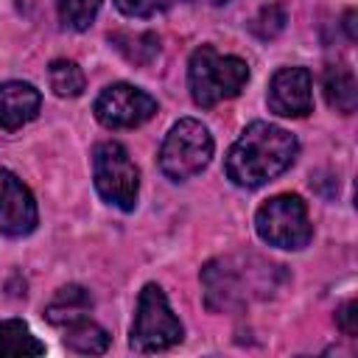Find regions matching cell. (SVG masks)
Masks as SVG:
<instances>
[{"instance_id": "obj_1", "label": "cell", "mask_w": 358, "mask_h": 358, "mask_svg": "<svg viewBox=\"0 0 358 358\" xmlns=\"http://www.w3.org/2000/svg\"><path fill=\"white\" fill-rule=\"evenodd\" d=\"M296 154L299 143L288 129L255 120L227 151L224 171L238 187H260L285 173L294 165Z\"/></svg>"}, {"instance_id": "obj_2", "label": "cell", "mask_w": 358, "mask_h": 358, "mask_svg": "<svg viewBox=\"0 0 358 358\" xmlns=\"http://www.w3.org/2000/svg\"><path fill=\"white\" fill-rule=\"evenodd\" d=\"M280 266L263 263L257 257H215L201 268L204 302L210 310H232L246 305L252 296H266L271 277Z\"/></svg>"}, {"instance_id": "obj_3", "label": "cell", "mask_w": 358, "mask_h": 358, "mask_svg": "<svg viewBox=\"0 0 358 358\" xmlns=\"http://www.w3.org/2000/svg\"><path fill=\"white\" fill-rule=\"evenodd\" d=\"M249 81V64L241 56H224L213 45H199L187 62V87L196 106L210 109L241 95Z\"/></svg>"}, {"instance_id": "obj_4", "label": "cell", "mask_w": 358, "mask_h": 358, "mask_svg": "<svg viewBox=\"0 0 358 358\" xmlns=\"http://www.w3.org/2000/svg\"><path fill=\"white\" fill-rule=\"evenodd\" d=\"M185 336L182 322L168 305L165 291L157 282H145L137 296V310L129 333V344L137 352H159L179 344Z\"/></svg>"}, {"instance_id": "obj_5", "label": "cell", "mask_w": 358, "mask_h": 358, "mask_svg": "<svg viewBox=\"0 0 358 358\" xmlns=\"http://www.w3.org/2000/svg\"><path fill=\"white\" fill-rule=\"evenodd\" d=\"M213 159V134L201 120L182 117L171 126L159 148V168L168 179L185 182L201 173Z\"/></svg>"}, {"instance_id": "obj_6", "label": "cell", "mask_w": 358, "mask_h": 358, "mask_svg": "<svg viewBox=\"0 0 358 358\" xmlns=\"http://www.w3.org/2000/svg\"><path fill=\"white\" fill-rule=\"evenodd\" d=\"M255 229L260 241L277 249H305L313 238L308 204L294 193H280L263 201L255 213Z\"/></svg>"}, {"instance_id": "obj_7", "label": "cell", "mask_w": 358, "mask_h": 358, "mask_svg": "<svg viewBox=\"0 0 358 358\" xmlns=\"http://www.w3.org/2000/svg\"><path fill=\"white\" fill-rule=\"evenodd\" d=\"M92 176H95V190L106 204L123 213L134 210L137 196H140V171L120 143L106 140L95 145Z\"/></svg>"}, {"instance_id": "obj_8", "label": "cell", "mask_w": 358, "mask_h": 358, "mask_svg": "<svg viewBox=\"0 0 358 358\" xmlns=\"http://www.w3.org/2000/svg\"><path fill=\"white\" fill-rule=\"evenodd\" d=\"M157 101L134 87V84H109L106 90H101V95L95 98V117L101 126L106 129H134V126H143L145 120H151L157 115Z\"/></svg>"}, {"instance_id": "obj_9", "label": "cell", "mask_w": 358, "mask_h": 358, "mask_svg": "<svg viewBox=\"0 0 358 358\" xmlns=\"http://www.w3.org/2000/svg\"><path fill=\"white\" fill-rule=\"evenodd\" d=\"M36 224L39 210L31 190L14 171L0 168V232L8 238H25L36 229Z\"/></svg>"}, {"instance_id": "obj_10", "label": "cell", "mask_w": 358, "mask_h": 358, "mask_svg": "<svg viewBox=\"0 0 358 358\" xmlns=\"http://www.w3.org/2000/svg\"><path fill=\"white\" fill-rule=\"evenodd\" d=\"M266 101L280 117H305L313 109V78L308 67H280L268 81Z\"/></svg>"}, {"instance_id": "obj_11", "label": "cell", "mask_w": 358, "mask_h": 358, "mask_svg": "<svg viewBox=\"0 0 358 358\" xmlns=\"http://www.w3.org/2000/svg\"><path fill=\"white\" fill-rule=\"evenodd\" d=\"M42 95L28 81H3L0 84V126L14 131L31 123L39 115Z\"/></svg>"}, {"instance_id": "obj_12", "label": "cell", "mask_w": 358, "mask_h": 358, "mask_svg": "<svg viewBox=\"0 0 358 358\" xmlns=\"http://www.w3.org/2000/svg\"><path fill=\"white\" fill-rule=\"evenodd\" d=\"M322 90H324V101L330 109H336L341 115L355 112L358 84H355V76L347 64H327L324 76H322Z\"/></svg>"}, {"instance_id": "obj_13", "label": "cell", "mask_w": 358, "mask_h": 358, "mask_svg": "<svg viewBox=\"0 0 358 358\" xmlns=\"http://www.w3.org/2000/svg\"><path fill=\"white\" fill-rule=\"evenodd\" d=\"M92 310V296H90V291L84 288V285H64V288H59L56 291V296L48 302V308H45V319L50 322V324H59V327H64V324H70V322H76V319H81V316H87Z\"/></svg>"}, {"instance_id": "obj_14", "label": "cell", "mask_w": 358, "mask_h": 358, "mask_svg": "<svg viewBox=\"0 0 358 358\" xmlns=\"http://www.w3.org/2000/svg\"><path fill=\"white\" fill-rule=\"evenodd\" d=\"M45 344L31 333V327L20 319H3L0 322V355L6 358H25V355H42Z\"/></svg>"}, {"instance_id": "obj_15", "label": "cell", "mask_w": 358, "mask_h": 358, "mask_svg": "<svg viewBox=\"0 0 358 358\" xmlns=\"http://www.w3.org/2000/svg\"><path fill=\"white\" fill-rule=\"evenodd\" d=\"M109 42L131 62V64H151L159 56V36L154 31H115L109 36Z\"/></svg>"}, {"instance_id": "obj_16", "label": "cell", "mask_w": 358, "mask_h": 358, "mask_svg": "<svg viewBox=\"0 0 358 358\" xmlns=\"http://www.w3.org/2000/svg\"><path fill=\"white\" fill-rule=\"evenodd\" d=\"M64 344H67L70 350H76V352L98 355V352H106V347H109V333H106L98 322L81 316V319L64 324Z\"/></svg>"}, {"instance_id": "obj_17", "label": "cell", "mask_w": 358, "mask_h": 358, "mask_svg": "<svg viewBox=\"0 0 358 358\" xmlns=\"http://www.w3.org/2000/svg\"><path fill=\"white\" fill-rule=\"evenodd\" d=\"M48 78H50V90L59 95V98H78L87 87V78H84V70L70 62V59H56L50 62L48 67Z\"/></svg>"}, {"instance_id": "obj_18", "label": "cell", "mask_w": 358, "mask_h": 358, "mask_svg": "<svg viewBox=\"0 0 358 358\" xmlns=\"http://www.w3.org/2000/svg\"><path fill=\"white\" fill-rule=\"evenodd\" d=\"M59 22L70 31H87L98 17L101 0H53Z\"/></svg>"}, {"instance_id": "obj_19", "label": "cell", "mask_w": 358, "mask_h": 358, "mask_svg": "<svg viewBox=\"0 0 358 358\" xmlns=\"http://www.w3.org/2000/svg\"><path fill=\"white\" fill-rule=\"evenodd\" d=\"M285 22H288L285 8H282L280 3H268V6H263V8L252 17L249 31H252L257 39H274V36L285 28Z\"/></svg>"}, {"instance_id": "obj_20", "label": "cell", "mask_w": 358, "mask_h": 358, "mask_svg": "<svg viewBox=\"0 0 358 358\" xmlns=\"http://www.w3.org/2000/svg\"><path fill=\"white\" fill-rule=\"evenodd\" d=\"M171 0H115L117 11L126 14V17H137V20H145V17H154V14H162L168 8Z\"/></svg>"}, {"instance_id": "obj_21", "label": "cell", "mask_w": 358, "mask_h": 358, "mask_svg": "<svg viewBox=\"0 0 358 358\" xmlns=\"http://www.w3.org/2000/svg\"><path fill=\"white\" fill-rule=\"evenodd\" d=\"M336 322H338V327L347 333V336H355L358 333V305L350 299V302H344L341 308H338V313H336Z\"/></svg>"}, {"instance_id": "obj_22", "label": "cell", "mask_w": 358, "mask_h": 358, "mask_svg": "<svg viewBox=\"0 0 358 358\" xmlns=\"http://www.w3.org/2000/svg\"><path fill=\"white\" fill-rule=\"evenodd\" d=\"M48 3H53V0H17V8H20L25 17H31V20H39Z\"/></svg>"}, {"instance_id": "obj_23", "label": "cell", "mask_w": 358, "mask_h": 358, "mask_svg": "<svg viewBox=\"0 0 358 358\" xmlns=\"http://www.w3.org/2000/svg\"><path fill=\"white\" fill-rule=\"evenodd\" d=\"M344 28H347V36H350V39L358 36V34H355V11H347V14H344Z\"/></svg>"}, {"instance_id": "obj_24", "label": "cell", "mask_w": 358, "mask_h": 358, "mask_svg": "<svg viewBox=\"0 0 358 358\" xmlns=\"http://www.w3.org/2000/svg\"><path fill=\"white\" fill-rule=\"evenodd\" d=\"M201 3H210V6H221V3H227V0H201Z\"/></svg>"}]
</instances>
